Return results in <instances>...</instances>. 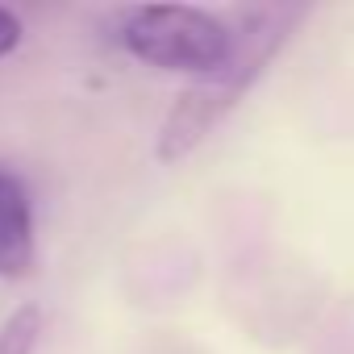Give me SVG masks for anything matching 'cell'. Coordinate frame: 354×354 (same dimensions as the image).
Masks as SVG:
<instances>
[{
    "mask_svg": "<svg viewBox=\"0 0 354 354\" xmlns=\"http://www.w3.org/2000/svg\"><path fill=\"white\" fill-rule=\"evenodd\" d=\"M38 337H42V308L21 304L17 313L5 317V325H0V354H34Z\"/></svg>",
    "mask_w": 354,
    "mask_h": 354,
    "instance_id": "obj_4",
    "label": "cell"
},
{
    "mask_svg": "<svg viewBox=\"0 0 354 354\" xmlns=\"http://www.w3.org/2000/svg\"><path fill=\"white\" fill-rule=\"evenodd\" d=\"M34 201L17 171L0 167V279H26L34 271Z\"/></svg>",
    "mask_w": 354,
    "mask_h": 354,
    "instance_id": "obj_3",
    "label": "cell"
},
{
    "mask_svg": "<svg viewBox=\"0 0 354 354\" xmlns=\"http://www.w3.org/2000/svg\"><path fill=\"white\" fill-rule=\"evenodd\" d=\"M17 46H21V21H17V13H9L0 5V59L13 55Z\"/></svg>",
    "mask_w": 354,
    "mask_h": 354,
    "instance_id": "obj_5",
    "label": "cell"
},
{
    "mask_svg": "<svg viewBox=\"0 0 354 354\" xmlns=\"http://www.w3.org/2000/svg\"><path fill=\"white\" fill-rule=\"evenodd\" d=\"M283 38V26L271 21V13H254L250 17V30H246V50L238 55V34H234V50L230 59L209 71V80H201L196 88H188L180 96V104L171 109V117L162 121V133H158V158H184L217 121L221 113L242 96V88L259 75V67L271 59V50L279 46Z\"/></svg>",
    "mask_w": 354,
    "mask_h": 354,
    "instance_id": "obj_2",
    "label": "cell"
},
{
    "mask_svg": "<svg viewBox=\"0 0 354 354\" xmlns=\"http://www.w3.org/2000/svg\"><path fill=\"white\" fill-rule=\"evenodd\" d=\"M121 46L162 71H217L234 50V26L192 5H142L121 21Z\"/></svg>",
    "mask_w": 354,
    "mask_h": 354,
    "instance_id": "obj_1",
    "label": "cell"
}]
</instances>
